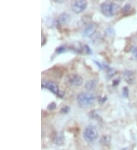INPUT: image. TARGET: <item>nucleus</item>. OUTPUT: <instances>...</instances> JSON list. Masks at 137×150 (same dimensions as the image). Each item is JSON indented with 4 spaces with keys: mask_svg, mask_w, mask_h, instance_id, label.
Segmentation results:
<instances>
[{
    "mask_svg": "<svg viewBox=\"0 0 137 150\" xmlns=\"http://www.w3.org/2000/svg\"><path fill=\"white\" fill-rule=\"evenodd\" d=\"M120 150H130V149H129L128 148H124V149H120Z\"/></svg>",
    "mask_w": 137,
    "mask_h": 150,
    "instance_id": "obj_20",
    "label": "nucleus"
},
{
    "mask_svg": "<svg viewBox=\"0 0 137 150\" xmlns=\"http://www.w3.org/2000/svg\"><path fill=\"white\" fill-rule=\"evenodd\" d=\"M70 21V15L66 13L61 14L58 17V22L60 24H67L68 22Z\"/></svg>",
    "mask_w": 137,
    "mask_h": 150,
    "instance_id": "obj_9",
    "label": "nucleus"
},
{
    "mask_svg": "<svg viewBox=\"0 0 137 150\" xmlns=\"http://www.w3.org/2000/svg\"><path fill=\"white\" fill-rule=\"evenodd\" d=\"M64 51H65V46H59L56 49V52H57V53H61Z\"/></svg>",
    "mask_w": 137,
    "mask_h": 150,
    "instance_id": "obj_16",
    "label": "nucleus"
},
{
    "mask_svg": "<svg viewBox=\"0 0 137 150\" xmlns=\"http://www.w3.org/2000/svg\"><path fill=\"white\" fill-rule=\"evenodd\" d=\"M56 107H57L56 103H55V102H51V103H50L49 105L47 106V109H49V110H53V109H54Z\"/></svg>",
    "mask_w": 137,
    "mask_h": 150,
    "instance_id": "obj_13",
    "label": "nucleus"
},
{
    "mask_svg": "<svg viewBox=\"0 0 137 150\" xmlns=\"http://www.w3.org/2000/svg\"><path fill=\"white\" fill-rule=\"evenodd\" d=\"M98 131L96 130L95 127L93 126H87L84 130L83 132V137L84 139L88 143H92L95 141L96 139L98 138Z\"/></svg>",
    "mask_w": 137,
    "mask_h": 150,
    "instance_id": "obj_3",
    "label": "nucleus"
},
{
    "mask_svg": "<svg viewBox=\"0 0 137 150\" xmlns=\"http://www.w3.org/2000/svg\"><path fill=\"white\" fill-rule=\"evenodd\" d=\"M128 89H127L126 87H124V89H123V95H124V97L127 98V97H128Z\"/></svg>",
    "mask_w": 137,
    "mask_h": 150,
    "instance_id": "obj_15",
    "label": "nucleus"
},
{
    "mask_svg": "<svg viewBox=\"0 0 137 150\" xmlns=\"http://www.w3.org/2000/svg\"><path fill=\"white\" fill-rule=\"evenodd\" d=\"M43 87L47 88V89H49V90H50L53 93L57 94V95H58L59 96L62 97L60 94H59L58 85L56 83H54V82H53V81H47V82H46V83L43 85Z\"/></svg>",
    "mask_w": 137,
    "mask_h": 150,
    "instance_id": "obj_7",
    "label": "nucleus"
},
{
    "mask_svg": "<svg viewBox=\"0 0 137 150\" xmlns=\"http://www.w3.org/2000/svg\"><path fill=\"white\" fill-rule=\"evenodd\" d=\"M77 102L82 107H88L93 104L95 97L93 94L89 93H82L77 96Z\"/></svg>",
    "mask_w": 137,
    "mask_h": 150,
    "instance_id": "obj_2",
    "label": "nucleus"
},
{
    "mask_svg": "<svg viewBox=\"0 0 137 150\" xmlns=\"http://www.w3.org/2000/svg\"><path fill=\"white\" fill-rule=\"evenodd\" d=\"M69 111H70V107L64 106L61 109V112L62 113H67Z\"/></svg>",
    "mask_w": 137,
    "mask_h": 150,
    "instance_id": "obj_14",
    "label": "nucleus"
},
{
    "mask_svg": "<svg viewBox=\"0 0 137 150\" xmlns=\"http://www.w3.org/2000/svg\"><path fill=\"white\" fill-rule=\"evenodd\" d=\"M55 143L57 145H62L64 143V137L62 133H57L55 137Z\"/></svg>",
    "mask_w": 137,
    "mask_h": 150,
    "instance_id": "obj_11",
    "label": "nucleus"
},
{
    "mask_svg": "<svg viewBox=\"0 0 137 150\" xmlns=\"http://www.w3.org/2000/svg\"><path fill=\"white\" fill-rule=\"evenodd\" d=\"M97 84H98V82L96 80H89L88 81H87V83H85V88L88 90H92V89H94L97 87Z\"/></svg>",
    "mask_w": 137,
    "mask_h": 150,
    "instance_id": "obj_10",
    "label": "nucleus"
},
{
    "mask_svg": "<svg viewBox=\"0 0 137 150\" xmlns=\"http://www.w3.org/2000/svg\"><path fill=\"white\" fill-rule=\"evenodd\" d=\"M110 142H111V137L109 136H103L101 138L100 143L103 146H108L110 144Z\"/></svg>",
    "mask_w": 137,
    "mask_h": 150,
    "instance_id": "obj_12",
    "label": "nucleus"
},
{
    "mask_svg": "<svg viewBox=\"0 0 137 150\" xmlns=\"http://www.w3.org/2000/svg\"><path fill=\"white\" fill-rule=\"evenodd\" d=\"M123 76H124V80L126 81V83H130V84H133L135 82V74H134V73L133 71H125L124 72Z\"/></svg>",
    "mask_w": 137,
    "mask_h": 150,
    "instance_id": "obj_8",
    "label": "nucleus"
},
{
    "mask_svg": "<svg viewBox=\"0 0 137 150\" xmlns=\"http://www.w3.org/2000/svg\"><path fill=\"white\" fill-rule=\"evenodd\" d=\"M66 82L72 86H80L83 83V78L79 74H72L66 77Z\"/></svg>",
    "mask_w": 137,
    "mask_h": 150,
    "instance_id": "obj_5",
    "label": "nucleus"
},
{
    "mask_svg": "<svg viewBox=\"0 0 137 150\" xmlns=\"http://www.w3.org/2000/svg\"><path fill=\"white\" fill-rule=\"evenodd\" d=\"M119 10V5L114 2H105L101 5V11L106 17H113Z\"/></svg>",
    "mask_w": 137,
    "mask_h": 150,
    "instance_id": "obj_1",
    "label": "nucleus"
},
{
    "mask_svg": "<svg viewBox=\"0 0 137 150\" xmlns=\"http://www.w3.org/2000/svg\"><path fill=\"white\" fill-rule=\"evenodd\" d=\"M84 48H85V52H87V54H90L91 52V49H90V48L88 47V46H84Z\"/></svg>",
    "mask_w": 137,
    "mask_h": 150,
    "instance_id": "obj_18",
    "label": "nucleus"
},
{
    "mask_svg": "<svg viewBox=\"0 0 137 150\" xmlns=\"http://www.w3.org/2000/svg\"><path fill=\"white\" fill-rule=\"evenodd\" d=\"M88 3L85 0H77L72 2V10L76 14H80L87 8Z\"/></svg>",
    "mask_w": 137,
    "mask_h": 150,
    "instance_id": "obj_4",
    "label": "nucleus"
},
{
    "mask_svg": "<svg viewBox=\"0 0 137 150\" xmlns=\"http://www.w3.org/2000/svg\"><path fill=\"white\" fill-rule=\"evenodd\" d=\"M97 30V25L95 24H89L85 27L84 31H82L83 37H90L93 36Z\"/></svg>",
    "mask_w": 137,
    "mask_h": 150,
    "instance_id": "obj_6",
    "label": "nucleus"
},
{
    "mask_svg": "<svg viewBox=\"0 0 137 150\" xmlns=\"http://www.w3.org/2000/svg\"><path fill=\"white\" fill-rule=\"evenodd\" d=\"M131 9V5L130 4H126L125 6L124 7V9H123V11L124 12H126V11H130V9Z\"/></svg>",
    "mask_w": 137,
    "mask_h": 150,
    "instance_id": "obj_17",
    "label": "nucleus"
},
{
    "mask_svg": "<svg viewBox=\"0 0 137 150\" xmlns=\"http://www.w3.org/2000/svg\"><path fill=\"white\" fill-rule=\"evenodd\" d=\"M132 52H133V55H134L136 58H137V47H134V48L133 49V51H132Z\"/></svg>",
    "mask_w": 137,
    "mask_h": 150,
    "instance_id": "obj_19",
    "label": "nucleus"
}]
</instances>
